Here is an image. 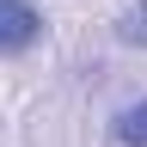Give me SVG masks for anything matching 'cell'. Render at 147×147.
Instances as JSON below:
<instances>
[{
  "label": "cell",
  "instance_id": "cell-1",
  "mask_svg": "<svg viewBox=\"0 0 147 147\" xmlns=\"http://www.w3.org/2000/svg\"><path fill=\"white\" fill-rule=\"evenodd\" d=\"M43 43V12L31 0H0V55H25Z\"/></svg>",
  "mask_w": 147,
  "mask_h": 147
},
{
  "label": "cell",
  "instance_id": "cell-2",
  "mask_svg": "<svg viewBox=\"0 0 147 147\" xmlns=\"http://www.w3.org/2000/svg\"><path fill=\"white\" fill-rule=\"evenodd\" d=\"M110 135H117L123 147H147V98L141 104H123L117 117H110Z\"/></svg>",
  "mask_w": 147,
  "mask_h": 147
},
{
  "label": "cell",
  "instance_id": "cell-3",
  "mask_svg": "<svg viewBox=\"0 0 147 147\" xmlns=\"http://www.w3.org/2000/svg\"><path fill=\"white\" fill-rule=\"evenodd\" d=\"M117 43H129V49H147V0H141V6H129V12L117 18Z\"/></svg>",
  "mask_w": 147,
  "mask_h": 147
}]
</instances>
